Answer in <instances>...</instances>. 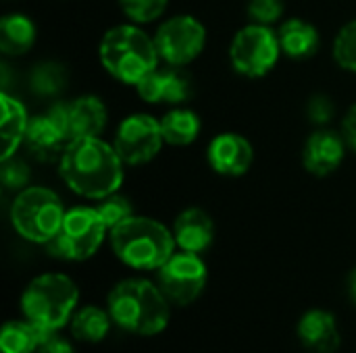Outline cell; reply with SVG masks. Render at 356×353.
Segmentation results:
<instances>
[{"instance_id": "6da1fadb", "label": "cell", "mask_w": 356, "mask_h": 353, "mask_svg": "<svg viewBox=\"0 0 356 353\" xmlns=\"http://www.w3.org/2000/svg\"><path fill=\"white\" fill-rule=\"evenodd\" d=\"M123 160L115 146L100 137L71 139L58 160L63 181L81 198L102 200L123 183Z\"/></svg>"}, {"instance_id": "7a4b0ae2", "label": "cell", "mask_w": 356, "mask_h": 353, "mask_svg": "<svg viewBox=\"0 0 356 353\" xmlns=\"http://www.w3.org/2000/svg\"><path fill=\"white\" fill-rule=\"evenodd\" d=\"M117 258L136 270H159L175 252L173 233L154 218L129 216L108 231Z\"/></svg>"}, {"instance_id": "3957f363", "label": "cell", "mask_w": 356, "mask_h": 353, "mask_svg": "<svg viewBox=\"0 0 356 353\" xmlns=\"http://www.w3.org/2000/svg\"><path fill=\"white\" fill-rule=\"evenodd\" d=\"M108 314L123 331L136 335H156L169 322L165 293L144 279L121 281L108 295Z\"/></svg>"}, {"instance_id": "277c9868", "label": "cell", "mask_w": 356, "mask_h": 353, "mask_svg": "<svg viewBox=\"0 0 356 353\" xmlns=\"http://www.w3.org/2000/svg\"><path fill=\"white\" fill-rule=\"evenodd\" d=\"M102 67L119 81L136 85L159 67L154 37L136 25H117L108 29L98 48Z\"/></svg>"}, {"instance_id": "5b68a950", "label": "cell", "mask_w": 356, "mask_h": 353, "mask_svg": "<svg viewBox=\"0 0 356 353\" xmlns=\"http://www.w3.org/2000/svg\"><path fill=\"white\" fill-rule=\"evenodd\" d=\"M77 287L67 275L46 273L27 285L21 298V308L29 322L48 333H54L67 325L77 306Z\"/></svg>"}, {"instance_id": "8992f818", "label": "cell", "mask_w": 356, "mask_h": 353, "mask_svg": "<svg viewBox=\"0 0 356 353\" xmlns=\"http://www.w3.org/2000/svg\"><path fill=\"white\" fill-rule=\"evenodd\" d=\"M60 198L46 187H25L17 191L10 204V223L15 231L33 243H48L65 218Z\"/></svg>"}, {"instance_id": "52a82bcc", "label": "cell", "mask_w": 356, "mask_h": 353, "mask_svg": "<svg viewBox=\"0 0 356 353\" xmlns=\"http://www.w3.org/2000/svg\"><path fill=\"white\" fill-rule=\"evenodd\" d=\"M106 225L96 208H73L65 214L58 233L46 243L48 252L63 260H88L104 241Z\"/></svg>"}, {"instance_id": "ba28073f", "label": "cell", "mask_w": 356, "mask_h": 353, "mask_svg": "<svg viewBox=\"0 0 356 353\" xmlns=\"http://www.w3.org/2000/svg\"><path fill=\"white\" fill-rule=\"evenodd\" d=\"M282 46L277 33L269 25L252 23L242 27L229 48V60L234 69L244 77H263L280 60Z\"/></svg>"}, {"instance_id": "9c48e42d", "label": "cell", "mask_w": 356, "mask_h": 353, "mask_svg": "<svg viewBox=\"0 0 356 353\" xmlns=\"http://www.w3.org/2000/svg\"><path fill=\"white\" fill-rule=\"evenodd\" d=\"M154 44L163 62L186 67L200 56L207 44L204 25L192 15H177L167 19L154 33Z\"/></svg>"}, {"instance_id": "30bf717a", "label": "cell", "mask_w": 356, "mask_h": 353, "mask_svg": "<svg viewBox=\"0 0 356 353\" xmlns=\"http://www.w3.org/2000/svg\"><path fill=\"white\" fill-rule=\"evenodd\" d=\"M207 285V266L192 252L173 254L159 268V287L165 298L177 306L192 304Z\"/></svg>"}, {"instance_id": "8fae6325", "label": "cell", "mask_w": 356, "mask_h": 353, "mask_svg": "<svg viewBox=\"0 0 356 353\" xmlns=\"http://www.w3.org/2000/svg\"><path fill=\"white\" fill-rule=\"evenodd\" d=\"M163 144L165 137L161 131V121L138 112L119 123L113 146L125 164H146L161 152Z\"/></svg>"}, {"instance_id": "7c38bea8", "label": "cell", "mask_w": 356, "mask_h": 353, "mask_svg": "<svg viewBox=\"0 0 356 353\" xmlns=\"http://www.w3.org/2000/svg\"><path fill=\"white\" fill-rule=\"evenodd\" d=\"M67 139L98 137L106 127V106L96 96H81L71 102H54L46 112Z\"/></svg>"}, {"instance_id": "4fadbf2b", "label": "cell", "mask_w": 356, "mask_h": 353, "mask_svg": "<svg viewBox=\"0 0 356 353\" xmlns=\"http://www.w3.org/2000/svg\"><path fill=\"white\" fill-rule=\"evenodd\" d=\"M138 94L148 104H179L190 98L192 83L181 67L167 64L163 69L150 71L144 79L136 83Z\"/></svg>"}, {"instance_id": "5bb4252c", "label": "cell", "mask_w": 356, "mask_h": 353, "mask_svg": "<svg viewBox=\"0 0 356 353\" xmlns=\"http://www.w3.org/2000/svg\"><path fill=\"white\" fill-rule=\"evenodd\" d=\"M207 158L215 173L225 177H240L250 169L254 152L246 137L238 133H221L209 144Z\"/></svg>"}, {"instance_id": "9a60e30c", "label": "cell", "mask_w": 356, "mask_h": 353, "mask_svg": "<svg viewBox=\"0 0 356 353\" xmlns=\"http://www.w3.org/2000/svg\"><path fill=\"white\" fill-rule=\"evenodd\" d=\"M344 150H346V141L338 133L315 131L305 144V152H302L305 169L317 177L332 175L342 164Z\"/></svg>"}, {"instance_id": "2e32d148", "label": "cell", "mask_w": 356, "mask_h": 353, "mask_svg": "<svg viewBox=\"0 0 356 353\" xmlns=\"http://www.w3.org/2000/svg\"><path fill=\"white\" fill-rule=\"evenodd\" d=\"M67 144H69L67 135L52 123V119L48 114L29 119V125H27V131L23 137V146L35 160H40V162L60 160Z\"/></svg>"}, {"instance_id": "e0dca14e", "label": "cell", "mask_w": 356, "mask_h": 353, "mask_svg": "<svg viewBox=\"0 0 356 353\" xmlns=\"http://www.w3.org/2000/svg\"><path fill=\"white\" fill-rule=\"evenodd\" d=\"M173 237H175V243L184 252L200 254L211 246L215 237V225L204 210L188 208L175 218Z\"/></svg>"}, {"instance_id": "ac0fdd59", "label": "cell", "mask_w": 356, "mask_h": 353, "mask_svg": "<svg viewBox=\"0 0 356 353\" xmlns=\"http://www.w3.org/2000/svg\"><path fill=\"white\" fill-rule=\"evenodd\" d=\"M298 335L309 350L317 353H332L340 345L336 318L325 310L307 312L298 325Z\"/></svg>"}, {"instance_id": "d6986e66", "label": "cell", "mask_w": 356, "mask_h": 353, "mask_svg": "<svg viewBox=\"0 0 356 353\" xmlns=\"http://www.w3.org/2000/svg\"><path fill=\"white\" fill-rule=\"evenodd\" d=\"M2 102V119H0V135H2V160L15 156L17 148L23 144L27 125H29V117L25 112V106L10 98L6 92H2L0 96Z\"/></svg>"}, {"instance_id": "ffe728a7", "label": "cell", "mask_w": 356, "mask_h": 353, "mask_svg": "<svg viewBox=\"0 0 356 353\" xmlns=\"http://www.w3.org/2000/svg\"><path fill=\"white\" fill-rule=\"evenodd\" d=\"M277 37L282 52L290 58H309L319 48V31L305 19H288L280 27Z\"/></svg>"}, {"instance_id": "44dd1931", "label": "cell", "mask_w": 356, "mask_h": 353, "mask_svg": "<svg viewBox=\"0 0 356 353\" xmlns=\"http://www.w3.org/2000/svg\"><path fill=\"white\" fill-rule=\"evenodd\" d=\"M35 42V25L21 12L4 15L0 21V50L6 56H21L29 52Z\"/></svg>"}, {"instance_id": "7402d4cb", "label": "cell", "mask_w": 356, "mask_h": 353, "mask_svg": "<svg viewBox=\"0 0 356 353\" xmlns=\"http://www.w3.org/2000/svg\"><path fill=\"white\" fill-rule=\"evenodd\" d=\"M48 331L40 329L38 325L25 320L6 322L0 333V350L2 353H33L38 352L42 339Z\"/></svg>"}, {"instance_id": "603a6c76", "label": "cell", "mask_w": 356, "mask_h": 353, "mask_svg": "<svg viewBox=\"0 0 356 353\" xmlns=\"http://www.w3.org/2000/svg\"><path fill=\"white\" fill-rule=\"evenodd\" d=\"M161 131L169 146H190L200 133V119L194 110L173 108L161 119Z\"/></svg>"}, {"instance_id": "cb8c5ba5", "label": "cell", "mask_w": 356, "mask_h": 353, "mask_svg": "<svg viewBox=\"0 0 356 353\" xmlns=\"http://www.w3.org/2000/svg\"><path fill=\"white\" fill-rule=\"evenodd\" d=\"M111 320V314H106L104 310L96 306H86L71 318V333L79 341L98 343L106 337Z\"/></svg>"}, {"instance_id": "d4e9b609", "label": "cell", "mask_w": 356, "mask_h": 353, "mask_svg": "<svg viewBox=\"0 0 356 353\" xmlns=\"http://www.w3.org/2000/svg\"><path fill=\"white\" fill-rule=\"evenodd\" d=\"M67 81H69L67 69L54 60L40 62L29 73V87L33 94H38L42 98H50V96L60 94L65 89Z\"/></svg>"}, {"instance_id": "484cf974", "label": "cell", "mask_w": 356, "mask_h": 353, "mask_svg": "<svg viewBox=\"0 0 356 353\" xmlns=\"http://www.w3.org/2000/svg\"><path fill=\"white\" fill-rule=\"evenodd\" d=\"M334 58L344 71L356 73V19L338 31L334 42Z\"/></svg>"}, {"instance_id": "4316f807", "label": "cell", "mask_w": 356, "mask_h": 353, "mask_svg": "<svg viewBox=\"0 0 356 353\" xmlns=\"http://www.w3.org/2000/svg\"><path fill=\"white\" fill-rule=\"evenodd\" d=\"M98 202L100 204L96 206V210L102 216V221H104L108 231L113 227L121 225L123 221H127L129 216H134V208H131L129 200L125 196H119L117 191L106 196V198H102V200H98Z\"/></svg>"}, {"instance_id": "83f0119b", "label": "cell", "mask_w": 356, "mask_h": 353, "mask_svg": "<svg viewBox=\"0 0 356 353\" xmlns=\"http://www.w3.org/2000/svg\"><path fill=\"white\" fill-rule=\"evenodd\" d=\"M119 4L134 23H150L165 12L169 0H119Z\"/></svg>"}, {"instance_id": "f1b7e54d", "label": "cell", "mask_w": 356, "mask_h": 353, "mask_svg": "<svg viewBox=\"0 0 356 353\" xmlns=\"http://www.w3.org/2000/svg\"><path fill=\"white\" fill-rule=\"evenodd\" d=\"M29 166L17 158V156H10V158H4L2 160V169H0V179L4 183L6 189H15V191H21L27 187L29 183Z\"/></svg>"}, {"instance_id": "f546056e", "label": "cell", "mask_w": 356, "mask_h": 353, "mask_svg": "<svg viewBox=\"0 0 356 353\" xmlns=\"http://www.w3.org/2000/svg\"><path fill=\"white\" fill-rule=\"evenodd\" d=\"M248 15L254 23L273 25L284 15V0H248Z\"/></svg>"}, {"instance_id": "4dcf8cb0", "label": "cell", "mask_w": 356, "mask_h": 353, "mask_svg": "<svg viewBox=\"0 0 356 353\" xmlns=\"http://www.w3.org/2000/svg\"><path fill=\"white\" fill-rule=\"evenodd\" d=\"M336 114V106L332 104V100L327 96H313L309 102V119L317 125H325L332 121V117Z\"/></svg>"}, {"instance_id": "1f68e13d", "label": "cell", "mask_w": 356, "mask_h": 353, "mask_svg": "<svg viewBox=\"0 0 356 353\" xmlns=\"http://www.w3.org/2000/svg\"><path fill=\"white\" fill-rule=\"evenodd\" d=\"M38 353H75L73 347L58 335L54 333H46V337L42 339L40 347H38Z\"/></svg>"}, {"instance_id": "d6a6232c", "label": "cell", "mask_w": 356, "mask_h": 353, "mask_svg": "<svg viewBox=\"0 0 356 353\" xmlns=\"http://www.w3.org/2000/svg\"><path fill=\"white\" fill-rule=\"evenodd\" d=\"M342 137L346 141V146L356 152V104L346 112L344 121H342Z\"/></svg>"}, {"instance_id": "836d02e7", "label": "cell", "mask_w": 356, "mask_h": 353, "mask_svg": "<svg viewBox=\"0 0 356 353\" xmlns=\"http://www.w3.org/2000/svg\"><path fill=\"white\" fill-rule=\"evenodd\" d=\"M350 293H353V298H355L356 302V270L353 273V277H350Z\"/></svg>"}]
</instances>
